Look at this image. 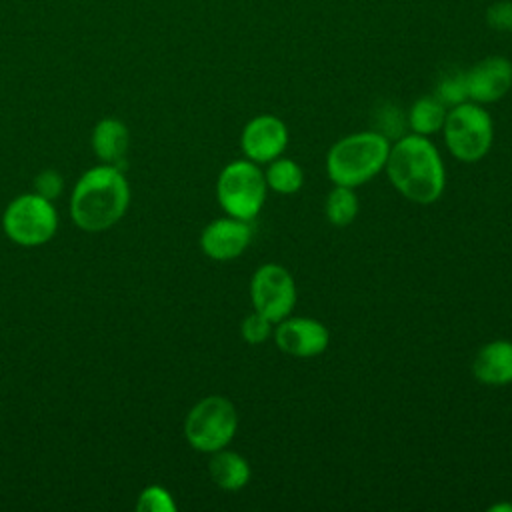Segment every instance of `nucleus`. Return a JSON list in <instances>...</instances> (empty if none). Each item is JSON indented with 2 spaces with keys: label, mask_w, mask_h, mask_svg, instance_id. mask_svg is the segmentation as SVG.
<instances>
[{
  "label": "nucleus",
  "mask_w": 512,
  "mask_h": 512,
  "mask_svg": "<svg viewBox=\"0 0 512 512\" xmlns=\"http://www.w3.org/2000/svg\"><path fill=\"white\" fill-rule=\"evenodd\" d=\"M384 170L396 192L414 204H432L444 194L446 166L428 136L410 132L392 142Z\"/></svg>",
  "instance_id": "f257e3e1"
},
{
  "label": "nucleus",
  "mask_w": 512,
  "mask_h": 512,
  "mask_svg": "<svg viewBox=\"0 0 512 512\" xmlns=\"http://www.w3.org/2000/svg\"><path fill=\"white\" fill-rule=\"evenodd\" d=\"M130 204V188L122 168L102 164L86 170L70 196V216L86 232L112 228Z\"/></svg>",
  "instance_id": "f03ea898"
},
{
  "label": "nucleus",
  "mask_w": 512,
  "mask_h": 512,
  "mask_svg": "<svg viewBox=\"0 0 512 512\" xmlns=\"http://www.w3.org/2000/svg\"><path fill=\"white\" fill-rule=\"evenodd\" d=\"M390 138L378 130L352 132L336 140L326 152V174L332 184L358 188L386 166Z\"/></svg>",
  "instance_id": "7ed1b4c3"
},
{
  "label": "nucleus",
  "mask_w": 512,
  "mask_h": 512,
  "mask_svg": "<svg viewBox=\"0 0 512 512\" xmlns=\"http://www.w3.org/2000/svg\"><path fill=\"white\" fill-rule=\"evenodd\" d=\"M442 136L448 152L456 160L472 164L490 152L494 142V122L482 104L466 100L448 108Z\"/></svg>",
  "instance_id": "20e7f679"
},
{
  "label": "nucleus",
  "mask_w": 512,
  "mask_h": 512,
  "mask_svg": "<svg viewBox=\"0 0 512 512\" xmlns=\"http://www.w3.org/2000/svg\"><path fill=\"white\" fill-rule=\"evenodd\" d=\"M266 196L264 170L248 158L228 162L216 178V200L226 216L252 222L260 214Z\"/></svg>",
  "instance_id": "39448f33"
},
{
  "label": "nucleus",
  "mask_w": 512,
  "mask_h": 512,
  "mask_svg": "<svg viewBox=\"0 0 512 512\" xmlns=\"http://www.w3.org/2000/svg\"><path fill=\"white\" fill-rule=\"evenodd\" d=\"M238 430V412L232 400L220 394L198 400L184 420L186 442L204 454L226 448Z\"/></svg>",
  "instance_id": "423d86ee"
},
{
  "label": "nucleus",
  "mask_w": 512,
  "mask_h": 512,
  "mask_svg": "<svg viewBox=\"0 0 512 512\" xmlns=\"http://www.w3.org/2000/svg\"><path fill=\"white\" fill-rule=\"evenodd\" d=\"M4 232L18 246H42L56 234L58 214L52 200L40 194H22L4 210Z\"/></svg>",
  "instance_id": "0eeeda50"
},
{
  "label": "nucleus",
  "mask_w": 512,
  "mask_h": 512,
  "mask_svg": "<svg viewBox=\"0 0 512 512\" xmlns=\"http://www.w3.org/2000/svg\"><path fill=\"white\" fill-rule=\"evenodd\" d=\"M296 298V282L282 264L266 262L254 270L250 278V302L258 314L276 324L292 314Z\"/></svg>",
  "instance_id": "6e6552de"
},
{
  "label": "nucleus",
  "mask_w": 512,
  "mask_h": 512,
  "mask_svg": "<svg viewBox=\"0 0 512 512\" xmlns=\"http://www.w3.org/2000/svg\"><path fill=\"white\" fill-rule=\"evenodd\" d=\"M272 338L276 346L294 358H316L330 344V330L324 322L310 316H286L276 322Z\"/></svg>",
  "instance_id": "1a4fd4ad"
},
{
  "label": "nucleus",
  "mask_w": 512,
  "mask_h": 512,
  "mask_svg": "<svg viewBox=\"0 0 512 512\" xmlns=\"http://www.w3.org/2000/svg\"><path fill=\"white\" fill-rule=\"evenodd\" d=\"M288 138L284 120L274 114H258L244 124L240 132V150L244 158L262 166L284 154Z\"/></svg>",
  "instance_id": "9d476101"
},
{
  "label": "nucleus",
  "mask_w": 512,
  "mask_h": 512,
  "mask_svg": "<svg viewBox=\"0 0 512 512\" xmlns=\"http://www.w3.org/2000/svg\"><path fill=\"white\" fill-rule=\"evenodd\" d=\"M250 242H252L250 222L234 216H222L208 222L200 234L202 252L216 262H228L242 256V252L250 246Z\"/></svg>",
  "instance_id": "9b49d317"
},
{
  "label": "nucleus",
  "mask_w": 512,
  "mask_h": 512,
  "mask_svg": "<svg viewBox=\"0 0 512 512\" xmlns=\"http://www.w3.org/2000/svg\"><path fill=\"white\" fill-rule=\"evenodd\" d=\"M468 100L492 104L512 88V62L504 56H486L464 72Z\"/></svg>",
  "instance_id": "f8f14e48"
},
{
  "label": "nucleus",
  "mask_w": 512,
  "mask_h": 512,
  "mask_svg": "<svg viewBox=\"0 0 512 512\" xmlns=\"http://www.w3.org/2000/svg\"><path fill=\"white\" fill-rule=\"evenodd\" d=\"M472 374L486 386L512 384V340L496 338L486 342L472 360Z\"/></svg>",
  "instance_id": "ddd939ff"
},
{
  "label": "nucleus",
  "mask_w": 512,
  "mask_h": 512,
  "mask_svg": "<svg viewBox=\"0 0 512 512\" xmlns=\"http://www.w3.org/2000/svg\"><path fill=\"white\" fill-rule=\"evenodd\" d=\"M208 472L212 482L218 488L228 492L242 490L250 482V474H252L248 460L242 454L226 448L212 452Z\"/></svg>",
  "instance_id": "4468645a"
},
{
  "label": "nucleus",
  "mask_w": 512,
  "mask_h": 512,
  "mask_svg": "<svg viewBox=\"0 0 512 512\" xmlns=\"http://www.w3.org/2000/svg\"><path fill=\"white\" fill-rule=\"evenodd\" d=\"M128 142H130L128 128L118 118H104L94 126L92 148L96 156L106 164L120 166L128 150Z\"/></svg>",
  "instance_id": "2eb2a0df"
},
{
  "label": "nucleus",
  "mask_w": 512,
  "mask_h": 512,
  "mask_svg": "<svg viewBox=\"0 0 512 512\" xmlns=\"http://www.w3.org/2000/svg\"><path fill=\"white\" fill-rule=\"evenodd\" d=\"M448 108L432 94V96H420L412 102L408 110V126L414 134L420 136H432L442 130L444 118Z\"/></svg>",
  "instance_id": "dca6fc26"
},
{
  "label": "nucleus",
  "mask_w": 512,
  "mask_h": 512,
  "mask_svg": "<svg viewBox=\"0 0 512 512\" xmlns=\"http://www.w3.org/2000/svg\"><path fill=\"white\" fill-rule=\"evenodd\" d=\"M264 178H266L268 190L282 194V196L296 194L304 184V172H302L300 164L286 156H278V158L270 160L266 164Z\"/></svg>",
  "instance_id": "f3484780"
},
{
  "label": "nucleus",
  "mask_w": 512,
  "mask_h": 512,
  "mask_svg": "<svg viewBox=\"0 0 512 512\" xmlns=\"http://www.w3.org/2000/svg\"><path fill=\"white\" fill-rule=\"evenodd\" d=\"M358 212H360V200L354 188L334 184V188L328 192L324 200L326 220L336 228H346L356 220Z\"/></svg>",
  "instance_id": "a211bd4d"
},
{
  "label": "nucleus",
  "mask_w": 512,
  "mask_h": 512,
  "mask_svg": "<svg viewBox=\"0 0 512 512\" xmlns=\"http://www.w3.org/2000/svg\"><path fill=\"white\" fill-rule=\"evenodd\" d=\"M434 96L446 106H456L460 102L468 100V90H466V76L464 72H448L444 74L438 84Z\"/></svg>",
  "instance_id": "6ab92c4d"
},
{
  "label": "nucleus",
  "mask_w": 512,
  "mask_h": 512,
  "mask_svg": "<svg viewBox=\"0 0 512 512\" xmlns=\"http://www.w3.org/2000/svg\"><path fill=\"white\" fill-rule=\"evenodd\" d=\"M272 332H274V322H270L256 310L252 314L244 316L240 322V336L244 342H248L252 346H258V344H264L266 340H270Z\"/></svg>",
  "instance_id": "aec40b11"
},
{
  "label": "nucleus",
  "mask_w": 512,
  "mask_h": 512,
  "mask_svg": "<svg viewBox=\"0 0 512 512\" xmlns=\"http://www.w3.org/2000/svg\"><path fill=\"white\" fill-rule=\"evenodd\" d=\"M138 512H174L176 502L172 494L162 486H148L140 492L136 502Z\"/></svg>",
  "instance_id": "412c9836"
},
{
  "label": "nucleus",
  "mask_w": 512,
  "mask_h": 512,
  "mask_svg": "<svg viewBox=\"0 0 512 512\" xmlns=\"http://www.w3.org/2000/svg\"><path fill=\"white\" fill-rule=\"evenodd\" d=\"M486 24L494 30L510 32L512 30V2L500 0V2L490 4L486 10Z\"/></svg>",
  "instance_id": "4be33fe9"
},
{
  "label": "nucleus",
  "mask_w": 512,
  "mask_h": 512,
  "mask_svg": "<svg viewBox=\"0 0 512 512\" xmlns=\"http://www.w3.org/2000/svg\"><path fill=\"white\" fill-rule=\"evenodd\" d=\"M34 188H36V194H40L48 200H54L62 190V176L52 168L42 170L34 180Z\"/></svg>",
  "instance_id": "5701e85b"
},
{
  "label": "nucleus",
  "mask_w": 512,
  "mask_h": 512,
  "mask_svg": "<svg viewBox=\"0 0 512 512\" xmlns=\"http://www.w3.org/2000/svg\"><path fill=\"white\" fill-rule=\"evenodd\" d=\"M490 512H512V504H508V502H498V504H494V506H490L488 508Z\"/></svg>",
  "instance_id": "b1692460"
}]
</instances>
